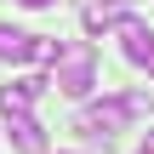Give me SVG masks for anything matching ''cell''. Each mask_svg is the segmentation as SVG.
<instances>
[{
  "label": "cell",
  "instance_id": "cell-1",
  "mask_svg": "<svg viewBox=\"0 0 154 154\" xmlns=\"http://www.w3.org/2000/svg\"><path fill=\"white\" fill-rule=\"evenodd\" d=\"M51 74H57V91H63V97H91V86H97V51H91V40L57 46Z\"/></svg>",
  "mask_w": 154,
  "mask_h": 154
},
{
  "label": "cell",
  "instance_id": "cell-2",
  "mask_svg": "<svg viewBox=\"0 0 154 154\" xmlns=\"http://www.w3.org/2000/svg\"><path fill=\"white\" fill-rule=\"evenodd\" d=\"M120 126H126V109H120V97H114V103H91V109L80 114V131H86V137H103V143H109Z\"/></svg>",
  "mask_w": 154,
  "mask_h": 154
},
{
  "label": "cell",
  "instance_id": "cell-3",
  "mask_svg": "<svg viewBox=\"0 0 154 154\" xmlns=\"http://www.w3.org/2000/svg\"><path fill=\"white\" fill-rule=\"evenodd\" d=\"M114 29H120V40H126V57L149 69V57H154V29H149V23H137V17H120Z\"/></svg>",
  "mask_w": 154,
  "mask_h": 154
},
{
  "label": "cell",
  "instance_id": "cell-4",
  "mask_svg": "<svg viewBox=\"0 0 154 154\" xmlns=\"http://www.w3.org/2000/svg\"><path fill=\"white\" fill-rule=\"evenodd\" d=\"M46 91V80H11L0 86V114H29V103Z\"/></svg>",
  "mask_w": 154,
  "mask_h": 154
},
{
  "label": "cell",
  "instance_id": "cell-5",
  "mask_svg": "<svg viewBox=\"0 0 154 154\" xmlns=\"http://www.w3.org/2000/svg\"><path fill=\"white\" fill-rule=\"evenodd\" d=\"M6 120H11V143L23 154H46V126L34 114H6Z\"/></svg>",
  "mask_w": 154,
  "mask_h": 154
},
{
  "label": "cell",
  "instance_id": "cell-6",
  "mask_svg": "<svg viewBox=\"0 0 154 154\" xmlns=\"http://www.w3.org/2000/svg\"><path fill=\"white\" fill-rule=\"evenodd\" d=\"M120 17H126V6H114V0H86V34H109Z\"/></svg>",
  "mask_w": 154,
  "mask_h": 154
},
{
  "label": "cell",
  "instance_id": "cell-7",
  "mask_svg": "<svg viewBox=\"0 0 154 154\" xmlns=\"http://www.w3.org/2000/svg\"><path fill=\"white\" fill-rule=\"evenodd\" d=\"M0 63H29V34L0 23Z\"/></svg>",
  "mask_w": 154,
  "mask_h": 154
},
{
  "label": "cell",
  "instance_id": "cell-8",
  "mask_svg": "<svg viewBox=\"0 0 154 154\" xmlns=\"http://www.w3.org/2000/svg\"><path fill=\"white\" fill-rule=\"evenodd\" d=\"M51 57H57V40H46V34H29V63L51 69Z\"/></svg>",
  "mask_w": 154,
  "mask_h": 154
},
{
  "label": "cell",
  "instance_id": "cell-9",
  "mask_svg": "<svg viewBox=\"0 0 154 154\" xmlns=\"http://www.w3.org/2000/svg\"><path fill=\"white\" fill-rule=\"evenodd\" d=\"M120 109H126V120H137V114H149V109H154V97H149V91H126Z\"/></svg>",
  "mask_w": 154,
  "mask_h": 154
},
{
  "label": "cell",
  "instance_id": "cell-10",
  "mask_svg": "<svg viewBox=\"0 0 154 154\" xmlns=\"http://www.w3.org/2000/svg\"><path fill=\"white\" fill-rule=\"evenodd\" d=\"M17 6H29V11H46V6H51V0H17Z\"/></svg>",
  "mask_w": 154,
  "mask_h": 154
},
{
  "label": "cell",
  "instance_id": "cell-11",
  "mask_svg": "<svg viewBox=\"0 0 154 154\" xmlns=\"http://www.w3.org/2000/svg\"><path fill=\"white\" fill-rule=\"evenodd\" d=\"M137 154H154V131H149V137H143V149H137Z\"/></svg>",
  "mask_w": 154,
  "mask_h": 154
},
{
  "label": "cell",
  "instance_id": "cell-12",
  "mask_svg": "<svg viewBox=\"0 0 154 154\" xmlns=\"http://www.w3.org/2000/svg\"><path fill=\"white\" fill-rule=\"evenodd\" d=\"M149 74H154V57H149Z\"/></svg>",
  "mask_w": 154,
  "mask_h": 154
}]
</instances>
